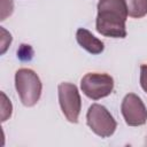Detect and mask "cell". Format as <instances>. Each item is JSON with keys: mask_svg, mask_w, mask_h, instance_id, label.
<instances>
[{"mask_svg": "<svg viewBox=\"0 0 147 147\" xmlns=\"http://www.w3.org/2000/svg\"><path fill=\"white\" fill-rule=\"evenodd\" d=\"M59 103L62 114L70 123H78L82 110V99L77 86L72 83H60L57 86Z\"/></svg>", "mask_w": 147, "mask_h": 147, "instance_id": "4", "label": "cell"}, {"mask_svg": "<svg viewBox=\"0 0 147 147\" xmlns=\"http://www.w3.org/2000/svg\"><path fill=\"white\" fill-rule=\"evenodd\" d=\"M121 111L129 126H141L147 122V108L134 93H127L123 98Z\"/></svg>", "mask_w": 147, "mask_h": 147, "instance_id": "6", "label": "cell"}, {"mask_svg": "<svg viewBox=\"0 0 147 147\" xmlns=\"http://www.w3.org/2000/svg\"><path fill=\"white\" fill-rule=\"evenodd\" d=\"M127 15L132 18H142L147 15V0H125Z\"/></svg>", "mask_w": 147, "mask_h": 147, "instance_id": "8", "label": "cell"}, {"mask_svg": "<svg viewBox=\"0 0 147 147\" xmlns=\"http://www.w3.org/2000/svg\"><path fill=\"white\" fill-rule=\"evenodd\" d=\"M80 88L87 98L100 100L113 92L114 78L105 72H88L82 78Z\"/></svg>", "mask_w": 147, "mask_h": 147, "instance_id": "5", "label": "cell"}, {"mask_svg": "<svg viewBox=\"0 0 147 147\" xmlns=\"http://www.w3.org/2000/svg\"><path fill=\"white\" fill-rule=\"evenodd\" d=\"M127 8L125 0H100L95 20L96 31L109 38L126 37Z\"/></svg>", "mask_w": 147, "mask_h": 147, "instance_id": "1", "label": "cell"}, {"mask_svg": "<svg viewBox=\"0 0 147 147\" xmlns=\"http://www.w3.org/2000/svg\"><path fill=\"white\" fill-rule=\"evenodd\" d=\"M15 88L21 102L25 107H33L41 96L42 84L32 69L21 68L15 72Z\"/></svg>", "mask_w": 147, "mask_h": 147, "instance_id": "2", "label": "cell"}, {"mask_svg": "<svg viewBox=\"0 0 147 147\" xmlns=\"http://www.w3.org/2000/svg\"><path fill=\"white\" fill-rule=\"evenodd\" d=\"M140 85L141 88L147 93V64L140 65Z\"/></svg>", "mask_w": 147, "mask_h": 147, "instance_id": "10", "label": "cell"}, {"mask_svg": "<svg viewBox=\"0 0 147 147\" xmlns=\"http://www.w3.org/2000/svg\"><path fill=\"white\" fill-rule=\"evenodd\" d=\"M86 123L88 127L101 138L113 136L117 127V122L110 111L99 103H93L88 107L86 113Z\"/></svg>", "mask_w": 147, "mask_h": 147, "instance_id": "3", "label": "cell"}, {"mask_svg": "<svg viewBox=\"0 0 147 147\" xmlns=\"http://www.w3.org/2000/svg\"><path fill=\"white\" fill-rule=\"evenodd\" d=\"M76 40L82 48H84L86 52H88L92 55H98L102 53L105 49L103 41H101L95 36H93L92 32L85 28H79L77 30Z\"/></svg>", "mask_w": 147, "mask_h": 147, "instance_id": "7", "label": "cell"}, {"mask_svg": "<svg viewBox=\"0 0 147 147\" xmlns=\"http://www.w3.org/2000/svg\"><path fill=\"white\" fill-rule=\"evenodd\" d=\"M1 96H2V122H5L8 117H10V115H11V109H13V107H11V103H10V100H8L7 99V96L5 95V93L3 92H1Z\"/></svg>", "mask_w": 147, "mask_h": 147, "instance_id": "9", "label": "cell"}]
</instances>
